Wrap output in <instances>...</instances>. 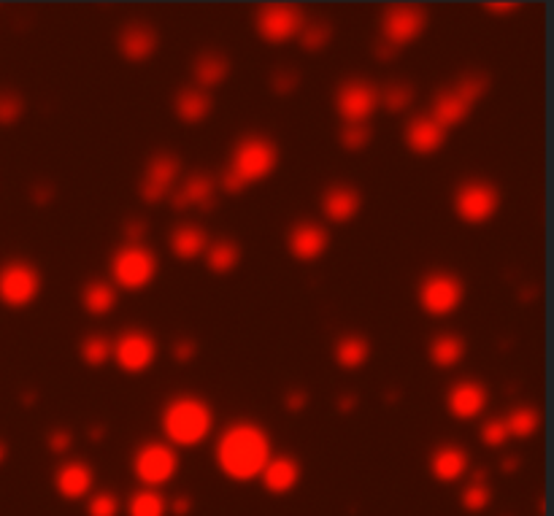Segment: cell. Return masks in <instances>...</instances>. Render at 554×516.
I'll return each instance as SVG.
<instances>
[{"mask_svg":"<svg viewBox=\"0 0 554 516\" xmlns=\"http://www.w3.org/2000/svg\"><path fill=\"white\" fill-rule=\"evenodd\" d=\"M127 514L130 516H165V500H162L157 492L144 489V492H135L127 505Z\"/></svg>","mask_w":554,"mask_h":516,"instance_id":"34","label":"cell"},{"mask_svg":"<svg viewBox=\"0 0 554 516\" xmlns=\"http://www.w3.org/2000/svg\"><path fill=\"white\" fill-rule=\"evenodd\" d=\"M489 87V76L486 73H468L462 76L454 87L441 90L435 100H432V119L441 124L444 130L459 124L468 114H471L473 103L486 92Z\"/></svg>","mask_w":554,"mask_h":516,"instance_id":"4","label":"cell"},{"mask_svg":"<svg viewBox=\"0 0 554 516\" xmlns=\"http://www.w3.org/2000/svg\"><path fill=\"white\" fill-rule=\"evenodd\" d=\"M414 100V90L408 82H392L384 87V92H378V103L387 111L398 114V111H405Z\"/></svg>","mask_w":554,"mask_h":516,"instance_id":"31","label":"cell"},{"mask_svg":"<svg viewBox=\"0 0 554 516\" xmlns=\"http://www.w3.org/2000/svg\"><path fill=\"white\" fill-rule=\"evenodd\" d=\"M498 205H500L498 190L489 181H481V178L465 181L454 192V211L468 225H481L486 219H492L495 211H498Z\"/></svg>","mask_w":554,"mask_h":516,"instance_id":"8","label":"cell"},{"mask_svg":"<svg viewBox=\"0 0 554 516\" xmlns=\"http://www.w3.org/2000/svg\"><path fill=\"white\" fill-rule=\"evenodd\" d=\"M297 84H300V76H297V70H276L273 73V79H270V87H273V92H279V95H289V92H295Z\"/></svg>","mask_w":554,"mask_h":516,"instance_id":"41","label":"cell"},{"mask_svg":"<svg viewBox=\"0 0 554 516\" xmlns=\"http://www.w3.org/2000/svg\"><path fill=\"white\" fill-rule=\"evenodd\" d=\"M336 109L346 124H365V119L378 109V90L363 79H349L338 87Z\"/></svg>","mask_w":554,"mask_h":516,"instance_id":"12","label":"cell"},{"mask_svg":"<svg viewBox=\"0 0 554 516\" xmlns=\"http://www.w3.org/2000/svg\"><path fill=\"white\" fill-rule=\"evenodd\" d=\"M516 468H519V460H516V457H506V460H503V471H506V473H513Z\"/></svg>","mask_w":554,"mask_h":516,"instance_id":"52","label":"cell"},{"mask_svg":"<svg viewBox=\"0 0 554 516\" xmlns=\"http://www.w3.org/2000/svg\"><path fill=\"white\" fill-rule=\"evenodd\" d=\"M171 249L179 259H195L206 254L208 249V238H206V230L198 227V225H179L171 235Z\"/></svg>","mask_w":554,"mask_h":516,"instance_id":"26","label":"cell"},{"mask_svg":"<svg viewBox=\"0 0 554 516\" xmlns=\"http://www.w3.org/2000/svg\"><path fill=\"white\" fill-rule=\"evenodd\" d=\"M327 230L314 225V222H300L289 230V238H287V246H289V254L300 262H314L319 259L327 252Z\"/></svg>","mask_w":554,"mask_h":516,"instance_id":"16","label":"cell"},{"mask_svg":"<svg viewBox=\"0 0 554 516\" xmlns=\"http://www.w3.org/2000/svg\"><path fill=\"white\" fill-rule=\"evenodd\" d=\"M489 500H492V492H489L486 484H479V481L468 484L465 492H462V505H465L468 511H481V508H486V502Z\"/></svg>","mask_w":554,"mask_h":516,"instance_id":"38","label":"cell"},{"mask_svg":"<svg viewBox=\"0 0 554 516\" xmlns=\"http://www.w3.org/2000/svg\"><path fill=\"white\" fill-rule=\"evenodd\" d=\"M262 478V484L268 492L273 495H284V492H289V489L297 484V478H300V465H297L292 457H270L268 465H265V471L260 473Z\"/></svg>","mask_w":554,"mask_h":516,"instance_id":"23","label":"cell"},{"mask_svg":"<svg viewBox=\"0 0 554 516\" xmlns=\"http://www.w3.org/2000/svg\"><path fill=\"white\" fill-rule=\"evenodd\" d=\"M405 144L414 154H435L446 144V130L432 117H417L405 127Z\"/></svg>","mask_w":554,"mask_h":516,"instance_id":"19","label":"cell"},{"mask_svg":"<svg viewBox=\"0 0 554 516\" xmlns=\"http://www.w3.org/2000/svg\"><path fill=\"white\" fill-rule=\"evenodd\" d=\"M103 435H106V427H103V424H92V427H90V438H92V441H103Z\"/></svg>","mask_w":554,"mask_h":516,"instance_id":"51","label":"cell"},{"mask_svg":"<svg viewBox=\"0 0 554 516\" xmlns=\"http://www.w3.org/2000/svg\"><path fill=\"white\" fill-rule=\"evenodd\" d=\"M238 259H241V249L233 241H216L206 249V265L219 276L233 271L238 265Z\"/></svg>","mask_w":554,"mask_h":516,"instance_id":"30","label":"cell"},{"mask_svg":"<svg viewBox=\"0 0 554 516\" xmlns=\"http://www.w3.org/2000/svg\"><path fill=\"white\" fill-rule=\"evenodd\" d=\"M114 303H117V292L106 281H90L84 286V292H81V306L90 313H95V316L108 313L114 308Z\"/></svg>","mask_w":554,"mask_h":516,"instance_id":"29","label":"cell"},{"mask_svg":"<svg viewBox=\"0 0 554 516\" xmlns=\"http://www.w3.org/2000/svg\"><path fill=\"white\" fill-rule=\"evenodd\" d=\"M368 340L363 335H343V338H338L336 343V362L341 367H346V370H357V367H363L368 362Z\"/></svg>","mask_w":554,"mask_h":516,"instance_id":"28","label":"cell"},{"mask_svg":"<svg viewBox=\"0 0 554 516\" xmlns=\"http://www.w3.org/2000/svg\"><path fill=\"white\" fill-rule=\"evenodd\" d=\"M306 403H309V397H306V392H303V389H289V392H287V400H284L287 411H292V414L303 411V408H306Z\"/></svg>","mask_w":554,"mask_h":516,"instance_id":"46","label":"cell"},{"mask_svg":"<svg viewBox=\"0 0 554 516\" xmlns=\"http://www.w3.org/2000/svg\"><path fill=\"white\" fill-rule=\"evenodd\" d=\"M363 195L351 184H333L322 195V211L330 222H349L360 214Z\"/></svg>","mask_w":554,"mask_h":516,"instance_id":"18","label":"cell"},{"mask_svg":"<svg viewBox=\"0 0 554 516\" xmlns=\"http://www.w3.org/2000/svg\"><path fill=\"white\" fill-rule=\"evenodd\" d=\"M171 203L174 208L184 211V208H201V211H214L216 208V184L211 176L206 173H192V176L171 192Z\"/></svg>","mask_w":554,"mask_h":516,"instance_id":"15","label":"cell"},{"mask_svg":"<svg viewBox=\"0 0 554 516\" xmlns=\"http://www.w3.org/2000/svg\"><path fill=\"white\" fill-rule=\"evenodd\" d=\"M119 514V500L111 492H100L90 500V516H117Z\"/></svg>","mask_w":554,"mask_h":516,"instance_id":"39","label":"cell"},{"mask_svg":"<svg viewBox=\"0 0 554 516\" xmlns=\"http://www.w3.org/2000/svg\"><path fill=\"white\" fill-rule=\"evenodd\" d=\"M211 95L201 90V87H187V90H181L174 100V109H176V117L181 119V122L187 124H201L208 114H211Z\"/></svg>","mask_w":554,"mask_h":516,"instance_id":"24","label":"cell"},{"mask_svg":"<svg viewBox=\"0 0 554 516\" xmlns=\"http://www.w3.org/2000/svg\"><path fill=\"white\" fill-rule=\"evenodd\" d=\"M446 406L454 419H473L486 408V389L479 381H457L446 394Z\"/></svg>","mask_w":554,"mask_h":516,"instance_id":"17","label":"cell"},{"mask_svg":"<svg viewBox=\"0 0 554 516\" xmlns=\"http://www.w3.org/2000/svg\"><path fill=\"white\" fill-rule=\"evenodd\" d=\"M25 114V100L11 92V90H3L0 92V127H11L22 119Z\"/></svg>","mask_w":554,"mask_h":516,"instance_id":"36","label":"cell"},{"mask_svg":"<svg viewBox=\"0 0 554 516\" xmlns=\"http://www.w3.org/2000/svg\"><path fill=\"white\" fill-rule=\"evenodd\" d=\"M336 406H338V411H354L357 397H354V394H341V397L336 400Z\"/></svg>","mask_w":554,"mask_h":516,"instance_id":"50","label":"cell"},{"mask_svg":"<svg viewBox=\"0 0 554 516\" xmlns=\"http://www.w3.org/2000/svg\"><path fill=\"white\" fill-rule=\"evenodd\" d=\"M427 28V11L419 6H390L381 14V41L400 49L414 43Z\"/></svg>","mask_w":554,"mask_h":516,"instance_id":"10","label":"cell"},{"mask_svg":"<svg viewBox=\"0 0 554 516\" xmlns=\"http://www.w3.org/2000/svg\"><path fill=\"white\" fill-rule=\"evenodd\" d=\"M54 195H57V192H54L52 184H36V187H33V192H30V198H33V203H36V205L52 203Z\"/></svg>","mask_w":554,"mask_h":516,"instance_id":"44","label":"cell"},{"mask_svg":"<svg viewBox=\"0 0 554 516\" xmlns=\"http://www.w3.org/2000/svg\"><path fill=\"white\" fill-rule=\"evenodd\" d=\"M192 73H195V82H198L201 90L219 87L230 73V57L222 55V52H203V55L195 60Z\"/></svg>","mask_w":554,"mask_h":516,"instance_id":"25","label":"cell"},{"mask_svg":"<svg viewBox=\"0 0 554 516\" xmlns=\"http://www.w3.org/2000/svg\"><path fill=\"white\" fill-rule=\"evenodd\" d=\"M133 471L135 475L149 484V487H157V484H165L171 481L179 471V457L171 446L165 444H147L135 451L133 457Z\"/></svg>","mask_w":554,"mask_h":516,"instance_id":"11","label":"cell"},{"mask_svg":"<svg viewBox=\"0 0 554 516\" xmlns=\"http://www.w3.org/2000/svg\"><path fill=\"white\" fill-rule=\"evenodd\" d=\"M154 49H157V33L149 25L135 22L119 33V52L130 63H144L154 55Z\"/></svg>","mask_w":554,"mask_h":516,"instance_id":"20","label":"cell"},{"mask_svg":"<svg viewBox=\"0 0 554 516\" xmlns=\"http://www.w3.org/2000/svg\"><path fill=\"white\" fill-rule=\"evenodd\" d=\"M181 173V163L179 157L171 154V151H160L157 157H151L144 171V178H141V187H138V195L147 200V203H160L165 200L171 192H174L176 178Z\"/></svg>","mask_w":554,"mask_h":516,"instance_id":"13","label":"cell"},{"mask_svg":"<svg viewBox=\"0 0 554 516\" xmlns=\"http://www.w3.org/2000/svg\"><path fill=\"white\" fill-rule=\"evenodd\" d=\"M195 352H198V346H195V340L192 338H179L174 340V360L179 365H187L195 360Z\"/></svg>","mask_w":554,"mask_h":516,"instance_id":"42","label":"cell"},{"mask_svg":"<svg viewBox=\"0 0 554 516\" xmlns=\"http://www.w3.org/2000/svg\"><path fill=\"white\" fill-rule=\"evenodd\" d=\"M111 354L124 373H144L157 357V343L144 330H124L114 343Z\"/></svg>","mask_w":554,"mask_h":516,"instance_id":"14","label":"cell"},{"mask_svg":"<svg viewBox=\"0 0 554 516\" xmlns=\"http://www.w3.org/2000/svg\"><path fill=\"white\" fill-rule=\"evenodd\" d=\"M270 460V438L252 421H238L216 444V462L225 475L235 481H252Z\"/></svg>","mask_w":554,"mask_h":516,"instance_id":"1","label":"cell"},{"mask_svg":"<svg viewBox=\"0 0 554 516\" xmlns=\"http://www.w3.org/2000/svg\"><path fill=\"white\" fill-rule=\"evenodd\" d=\"M395 55H398V49H395V46H390L387 41H381V38H378V41H376V57H378V60H392Z\"/></svg>","mask_w":554,"mask_h":516,"instance_id":"49","label":"cell"},{"mask_svg":"<svg viewBox=\"0 0 554 516\" xmlns=\"http://www.w3.org/2000/svg\"><path fill=\"white\" fill-rule=\"evenodd\" d=\"M124 232H127V244H141V238H144V232H147V222L144 219H127L124 222Z\"/></svg>","mask_w":554,"mask_h":516,"instance_id":"43","label":"cell"},{"mask_svg":"<svg viewBox=\"0 0 554 516\" xmlns=\"http://www.w3.org/2000/svg\"><path fill=\"white\" fill-rule=\"evenodd\" d=\"M41 292V273L25 259H9L0 268V303L9 308H25Z\"/></svg>","mask_w":554,"mask_h":516,"instance_id":"6","label":"cell"},{"mask_svg":"<svg viewBox=\"0 0 554 516\" xmlns=\"http://www.w3.org/2000/svg\"><path fill=\"white\" fill-rule=\"evenodd\" d=\"M430 471L438 481H457L468 471V451L454 444L438 446L430 457Z\"/></svg>","mask_w":554,"mask_h":516,"instance_id":"22","label":"cell"},{"mask_svg":"<svg viewBox=\"0 0 554 516\" xmlns=\"http://www.w3.org/2000/svg\"><path fill=\"white\" fill-rule=\"evenodd\" d=\"M297 38H300V46L306 52H322L324 46L330 43V38H333V28L324 19H316L311 25H303V30L297 33Z\"/></svg>","mask_w":554,"mask_h":516,"instance_id":"32","label":"cell"},{"mask_svg":"<svg viewBox=\"0 0 554 516\" xmlns=\"http://www.w3.org/2000/svg\"><path fill=\"white\" fill-rule=\"evenodd\" d=\"M503 421H506L508 435H516V438H530L540 424L538 414H536L533 408H513Z\"/></svg>","mask_w":554,"mask_h":516,"instance_id":"33","label":"cell"},{"mask_svg":"<svg viewBox=\"0 0 554 516\" xmlns=\"http://www.w3.org/2000/svg\"><path fill=\"white\" fill-rule=\"evenodd\" d=\"M481 441H484L486 446L498 448L503 446L506 441H508V430H506V421L503 419H489L481 427Z\"/></svg>","mask_w":554,"mask_h":516,"instance_id":"40","label":"cell"},{"mask_svg":"<svg viewBox=\"0 0 554 516\" xmlns=\"http://www.w3.org/2000/svg\"><path fill=\"white\" fill-rule=\"evenodd\" d=\"M6 454H9V448H6V444H3V441H0V462L6 460Z\"/></svg>","mask_w":554,"mask_h":516,"instance_id":"53","label":"cell"},{"mask_svg":"<svg viewBox=\"0 0 554 516\" xmlns=\"http://www.w3.org/2000/svg\"><path fill=\"white\" fill-rule=\"evenodd\" d=\"M171 511H174L176 516H187L189 511H192V502H189V498H176V500L171 502Z\"/></svg>","mask_w":554,"mask_h":516,"instance_id":"48","label":"cell"},{"mask_svg":"<svg viewBox=\"0 0 554 516\" xmlns=\"http://www.w3.org/2000/svg\"><path fill=\"white\" fill-rule=\"evenodd\" d=\"M279 165V149L276 144L265 136H246L235 144L230 165L225 168L228 173L238 178L246 190V184H257L268 178Z\"/></svg>","mask_w":554,"mask_h":516,"instance_id":"3","label":"cell"},{"mask_svg":"<svg viewBox=\"0 0 554 516\" xmlns=\"http://www.w3.org/2000/svg\"><path fill=\"white\" fill-rule=\"evenodd\" d=\"M108 357H111V343H108L106 335L92 333V335H87V338L81 340V360L90 367L106 365Z\"/></svg>","mask_w":554,"mask_h":516,"instance_id":"35","label":"cell"},{"mask_svg":"<svg viewBox=\"0 0 554 516\" xmlns=\"http://www.w3.org/2000/svg\"><path fill=\"white\" fill-rule=\"evenodd\" d=\"M111 276L122 289L138 292L157 276V257L144 244H124L111 257Z\"/></svg>","mask_w":554,"mask_h":516,"instance_id":"5","label":"cell"},{"mask_svg":"<svg viewBox=\"0 0 554 516\" xmlns=\"http://www.w3.org/2000/svg\"><path fill=\"white\" fill-rule=\"evenodd\" d=\"M484 9L489 14H513L519 6H516V3H486Z\"/></svg>","mask_w":554,"mask_h":516,"instance_id":"47","label":"cell"},{"mask_svg":"<svg viewBox=\"0 0 554 516\" xmlns=\"http://www.w3.org/2000/svg\"><path fill=\"white\" fill-rule=\"evenodd\" d=\"M465 357V340L454 333H441L430 343V360L435 367H454Z\"/></svg>","mask_w":554,"mask_h":516,"instance_id":"27","label":"cell"},{"mask_svg":"<svg viewBox=\"0 0 554 516\" xmlns=\"http://www.w3.org/2000/svg\"><path fill=\"white\" fill-rule=\"evenodd\" d=\"M306 25V14L300 6H287V3H270L262 6L255 14V28L260 38L268 43H284L295 38Z\"/></svg>","mask_w":554,"mask_h":516,"instance_id":"7","label":"cell"},{"mask_svg":"<svg viewBox=\"0 0 554 516\" xmlns=\"http://www.w3.org/2000/svg\"><path fill=\"white\" fill-rule=\"evenodd\" d=\"M341 144L349 151H363L371 144V127L368 124H343L341 127Z\"/></svg>","mask_w":554,"mask_h":516,"instance_id":"37","label":"cell"},{"mask_svg":"<svg viewBox=\"0 0 554 516\" xmlns=\"http://www.w3.org/2000/svg\"><path fill=\"white\" fill-rule=\"evenodd\" d=\"M70 433L68 430H54L52 435H49V448L52 451H57V454H63V451H68L70 448Z\"/></svg>","mask_w":554,"mask_h":516,"instance_id":"45","label":"cell"},{"mask_svg":"<svg viewBox=\"0 0 554 516\" xmlns=\"http://www.w3.org/2000/svg\"><path fill=\"white\" fill-rule=\"evenodd\" d=\"M92 468L87 465V462H65L60 471H57V478H54V484H57V492L65 498V500H79L84 498L90 489H92Z\"/></svg>","mask_w":554,"mask_h":516,"instance_id":"21","label":"cell"},{"mask_svg":"<svg viewBox=\"0 0 554 516\" xmlns=\"http://www.w3.org/2000/svg\"><path fill=\"white\" fill-rule=\"evenodd\" d=\"M465 298V286L454 273H430L419 286V306L430 316H449Z\"/></svg>","mask_w":554,"mask_h":516,"instance_id":"9","label":"cell"},{"mask_svg":"<svg viewBox=\"0 0 554 516\" xmlns=\"http://www.w3.org/2000/svg\"><path fill=\"white\" fill-rule=\"evenodd\" d=\"M211 408L201 397L179 394L162 411V430L176 446H198L211 433Z\"/></svg>","mask_w":554,"mask_h":516,"instance_id":"2","label":"cell"}]
</instances>
